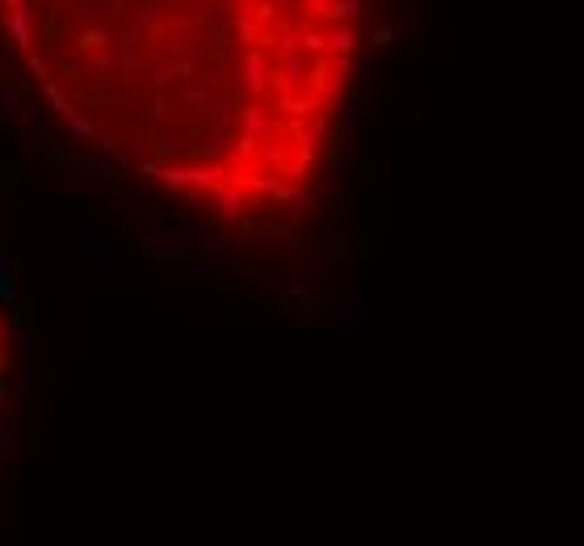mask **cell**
<instances>
[{"label": "cell", "instance_id": "6da1fadb", "mask_svg": "<svg viewBox=\"0 0 584 546\" xmlns=\"http://www.w3.org/2000/svg\"><path fill=\"white\" fill-rule=\"evenodd\" d=\"M8 353H13V345H8V328H4V320H0V395H4V387H8Z\"/></svg>", "mask_w": 584, "mask_h": 546}, {"label": "cell", "instance_id": "7a4b0ae2", "mask_svg": "<svg viewBox=\"0 0 584 546\" xmlns=\"http://www.w3.org/2000/svg\"><path fill=\"white\" fill-rule=\"evenodd\" d=\"M387 38H391V25H379V29H374V46H383Z\"/></svg>", "mask_w": 584, "mask_h": 546}]
</instances>
